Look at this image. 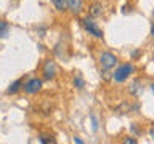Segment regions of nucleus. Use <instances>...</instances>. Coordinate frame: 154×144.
I'll return each mask as SVG.
<instances>
[{"mask_svg": "<svg viewBox=\"0 0 154 144\" xmlns=\"http://www.w3.org/2000/svg\"><path fill=\"white\" fill-rule=\"evenodd\" d=\"M133 72H135V66L132 64V62H125V64H120L117 69L114 70L112 79L117 82V83H124Z\"/></svg>", "mask_w": 154, "mask_h": 144, "instance_id": "nucleus-1", "label": "nucleus"}, {"mask_svg": "<svg viewBox=\"0 0 154 144\" xmlns=\"http://www.w3.org/2000/svg\"><path fill=\"white\" fill-rule=\"evenodd\" d=\"M82 27L85 29L87 34L93 35L95 38H103L104 37L103 31L98 27V24L95 22V18H91V16H85L84 19H82Z\"/></svg>", "mask_w": 154, "mask_h": 144, "instance_id": "nucleus-2", "label": "nucleus"}, {"mask_svg": "<svg viewBox=\"0 0 154 144\" xmlns=\"http://www.w3.org/2000/svg\"><path fill=\"white\" fill-rule=\"evenodd\" d=\"M116 64H117V58H116V55H112L111 51H103L100 55V67L103 72L111 70L112 67H116Z\"/></svg>", "mask_w": 154, "mask_h": 144, "instance_id": "nucleus-3", "label": "nucleus"}, {"mask_svg": "<svg viewBox=\"0 0 154 144\" xmlns=\"http://www.w3.org/2000/svg\"><path fill=\"white\" fill-rule=\"evenodd\" d=\"M58 74V67H56V62L53 59H45L42 64V75L45 80H53Z\"/></svg>", "mask_w": 154, "mask_h": 144, "instance_id": "nucleus-4", "label": "nucleus"}, {"mask_svg": "<svg viewBox=\"0 0 154 144\" xmlns=\"http://www.w3.org/2000/svg\"><path fill=\"white\" fill-rule=\"evenodd\" d=\"M42 85L43 82L42 79H38V77H32V79H29L26 83L23 85V90L26 94H37L38 91L42 90Z\"/></svg>", "mask_w": 154, "mask_h": 144, "instance_id": "nucleus-5", "label": "nucleus"}, {"mask_svg": "<svg viewBox=\"0 0 154 144\" xmlns=\"http://www.w3.org/2000/svg\"><path fill=\"white\" fill-rule=\"evenodd\" d=\"M67 10L72 14H80L84 11V0H67Z\"/></svg>", "mask_w": 154, "mask_h": 144, "instance_id": "nucleus-6", "label": "nucleus"}, {"mask_svg": "<svg viewBox=\"0 0 154 144\" xmlns=\"http://www.w3.org/2000/svg\"><path fill=\"white\" fill-rule=\"evenodd\" d=\"M88 16H91V18H100V16H103V5L98 3V2L91 3L90 8H88Z\"/></svg>", "mask_w": 154, "mask_h": 144, "instance_id": "nucleus-7", "label": "nucleus"}, {"mask_svg": "<svg viewBox=\"0 0 154 144\" xmlns=\"http://www.w3.org/2000/svg\"><path fill=\"white\" fill-rule=\"evenodd\" d=\"M23 85H24L23 79H18V80L11 82V83H10V86L7 88V94H16L19 90H23Z\"/></svg>", "mask_w": 154, "mask_h": 144, "instance_id": "nucleus-8", "label": "nucleus"}, {"mask_svg": "<svg viewBox=\"0 0 154 144\" xmlns=\"http://www.w3.org/2000/svg\"><path fill=\"white\" fill-rule=\"evenodd\" d=\"M128 91H130V94H133V96H138V94H140V93H141V91H143V86H141V80H140V79L133 80V83L130 85Z\"/></svg>", "mask_w": 154, "mask_h": 144, "instance_id": "nucleus-9", "label": "nucleus"}, {"mask_svg": "<svg viewBox=\"0 0 154 144\" xmlns=\"http://www.w3.org/2000/svg\"><path fill=\"white\" fill-rule=\"evenodd\" d=\"M51 3L60 13H63V11L67 10V0H51Z\"/></svg>", "mask_w": 154, "mask_h": 144, "instance_id": "nucleus-10", "label": "nucleus"}, {"mask_svg": "<svg viewBox=\"0 0 154 144\" xmlns=\"http://www.w3.org/2000/svg\"><path fill=\"white\" fill-rule=\"evenodd\" d=\"M10 34V24L7 21H0V38H7Z\"/></svg>", "mask_w": 154, "mask_h": 144, "instance_id": "nucleus-11", "label": "nucleus"}, {"mask_svg": "<svg viewBox=\"0 0 154 144\" xmlns=\"http://www.w3.org/2000/svg\"><path fill=\"white\" fill-rule=\"evenodd\" d=\"M38 142H42V144H53L56 141L51 136H48V134H38Z\"/></svg>", "mask_w": 154, "mask_h": 144, "instance_id": "nucleus-12", "label": "nucleus"}, {"mask_svg": "<svg viewBox=\"0 0 154 144\" xmlns=\"http://www.w3.org/2000/svg\"><path fill=\"white\" fill-rule=\"evenodd\" d=\"M74 86H75V88H79V90H82L85 86V80L82 79L80 75H75L74 77Z\"/></svg>", "mask_w": 154, "mask_h": 144, "instance_id": "nucleus-13", "label": "nucleus"}, {"mask_svg": "<svg viewBox=\"0 0 154 144\" xmlns=\"http://www.w3.org/2000/svg\"><path fill=\"white\" fill-rule=\"evenodd\" d=\"M90 118H91V128H93V131H98V120H96V115L91 114Z\"/></svg>", "mask_w": 154, "mask_h": 144, "instance_id": "nucleus-14", "label": "nucleus"}, {"mask_svg": "<svg viewBox=\"0 0 154 144\" xmlns=\"http://www.w3.org/2000/svg\"><path fill=\"white\" fill-rule=\"evenodd\" d=\"M132 131L137 134V136H140V134L143 133V130H141V128H138V125H137V123H132Z\"/></svg>", "mask_w": 154, "mask_h": 144, "instance_id": "nucleus-15", "label": "nucleus"}, {"mask_svg": "<svg viewBox=\"0 0 154 144\" xmlns=\"http://www.w3.org/2000/svg\"><path fill=\"white\" fill-rule=\"evenodd\" d=\"M122 142H124V144H137L138 141H137V139H135V138H132V136H130V138L127 136V138H125Z\"/></svg>", "mask_w": 154, "mask_h": 144, "instance_id": "nucleus-16", "label": "nucleus"}, {"mask_svg": "<svg viewBox=\"0 0 154 144\" xmlns=\"http://www.w3.org/2000/svg\"><path fill=\"white\" fill-rule=\"evenodd\" d=\"M140 55H141V51H140V50H133L132 51V58H133V59H137Z\"/></svg>", "mask_w": 154, "mask_h": 144, "instance_id": "nucleus-17", "label": "nucleus"}, {"mask_svg": "<svg viewBox=\"0 0 154 144\" xmlns=\"http://www.w3.org/2000/svg\"><path fill=\"white\" fill-rule=\"evenodd\" d=\"M149 136H151V138L154 139V125H152L151 128H149Z\"/></svg>", "mask_w": 154, "mask_h": 144, "instance_id": "nucleus-18", "label": "nucleus"}, {"mask_svg": "<svg viewBox=\"0 0 154 144\" xmlns=\"http://www.w3.org/2000/svg\"><path fill=\"white\" fill-rule=\"evenodd\" d=\"M74 142H75V144H84V141H82L80 138H77V136L74 138Z\"/></svg>", "mask_w": 154, "mask_h": 144, "instance_id": "nucleus-19", "label": "nucleus"}, {"mask_svg": "<svg viewBox=\"0 0 154 144\" xmlns=\"http://www.w3.org/2000/svg\"><path fill=\"white\" fill-rule=\"evenodd\" d=\"M151 35H154V22H152V26H151Z\"/></svg>", "mask_w": 154, "mask_h": 144, "instance_id": "nucleus-20", "label": "nucleus"}, {"mask_svg": "<svg viewBox=\"0 0 154 144\" xmlns=\"http://www.w3.org/2000/svg\"><path fill=\"white\" fill-rule=\"evenodd\" d=\"M151 91H152V93H154V82H152V83H151Z\"/></svg>", "mask_w": 154, "mask_h": 144, "instance_id": "nucleus-21", "label": "nucleus"}]
</instances>
